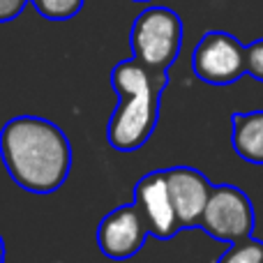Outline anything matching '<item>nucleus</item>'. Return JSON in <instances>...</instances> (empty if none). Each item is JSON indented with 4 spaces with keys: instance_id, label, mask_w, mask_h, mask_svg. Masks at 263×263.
Wrapping results in <instances>:
<instances>
[{
    "instance_id": "obj_1",
    "label": "nucleus",
    "mask_w": 263,
    "mask_h": 263,
    "mask_svg": "<svg viewBox=\"0 0 263 263\" xmlns=\"http://www.w3.org/2000/svg\"><path fill=\"white\" fill-rule=\"evenodd\" d=\"M0 157L9 178L30 194H53L72 168V145L55 123L16 116L0 129Z\"/></svg>"
},
{
    "instance_id": "obj_6",
    "label": "nucleus",
    "mask_w": 263,
    "mask_h": 263,
    "mask_svg": "<svg viewBox=\"0 0 263 263\" xmlns=\"http://www.w3.org/2000/svg\"><path fill=\"white\" fill-rule=\"evenodd\" d=\"M148 236L145 219L134 203L118 205L97 227V245L102 254L114 261H125L139 254Z\"/></svg>"
},
{
    "instance_id": "obj_5",
    "label": "nucleus",
    "mask_w": 263,
    "mask_h": 263,
    "mask_svg": "<svg viewBox=\"0 0 263 263\" xmlns=\"http://www.w3.org/2000/svg\"><path fill=\"white\" fill-rule=\"evenodd\" d=\"M192 67L203 83L231 86L245 74V46L229 32L210 30L196 44Z\"/></svg>"
},
{
    "instance_id": "obj_2",
    "label": "nucleus",
    "mask_w": 263,
    "mask_h": 263,
    "mask_svg": "<svg viewBox=\"0 0 263 263\" xmlns=\"http://www.w3.org/2000/svg\"><path fill=\"white\" fill-rule=\"evenodd\" d=\"M168 86V72L145 67L136 58L120 60L111 69V88L118 95L106 141L120 153H134L148 143L159 120V102Z\"/></svg>"
},
{
    "instance_id": "obj_10",
    "label": "nucleus",
    "mask_w": 263,
    "mask_h": 263,
    "mask_svg": "<svg viewBox=\"0 0 263 263\" xmlns=\"http://www.w3.org/2000/svg\"><path fill=\"white\" fill-rule=\"evenodd\" d=\"M217 263H263V240L247 236L238 242H231Z\"/></svg>"
},
{
    "instance_id": "obj_14",
    "label": "nucleus",
    "mask_w": 263,
    "mask_h": 263,
    "mask_svg": "<svg viewBox=\"0 0 263 263\" xmlns=\"http://www.w3.org/2000/svg\"><path fill=\"white\" fill-rule=\"evenodd\" d=\"M0 263H5V240L0 236Z\"/></svg>"
},
{
    "instance_id": "obj_11",
    "label": "nucleus",
    "mask_w": 263,
    "mask_h": 263,
    "mask_svg": "<svg viewBox=\"0 0 263 263\" xmlns=\"http://www.w3.org/2000/svg\"><path fill=\"white\" fill-rule=\"evenodd\" d=\"M28 3L37 9L40 16L49 21H67L81 12L86 0H28Z\"/></svg>"
},
{
    "instance_id": "obj_13",
    "label": "nucleus",
    "mask_w": 263,
    "mask_h": 263,
    "mask_svg": "<svg viewBox=\"0 0 263 263\" xmlns=\"http://www.w3.org/2000/svg\"><path fill=\"white\" fill-rule=\"evenodd\" d=\"M28 0H0V23H7L16 18L26 9Z\"/></svg>"
},
{
    "instance_id": "obj_4",
    "label": "nucleus",
    "mask_w": 263,
    "mask_h": 263,
    "mask_svg": "<svg viewBox=\"0 0 263 263\" xmlns=\"http://www.w3.org/2000/svg\"><path fill=\"white\" fill-rule=\"evenodd\" d=\"M254 205L236 185H213L199 229L222 242H238L254 231Z\"/></svg>"
},
{
    "instance_id": "obj_9",
    "label": "nucleus",
    "mask_w": 263,
    "mask_h": 263,
    "mask_svg": "<svg viewBox=\"0 0 263 263\" xmlns=\"http://www.w3.org/2000/svg\"><path fill=\"white\" fill-rule=\"evenodd\" d=\"M231 143L240 159L263 164V109L231 116Z\"/></svg>"
},
{
    "instance_id": "obj_12",
    "label": "nucleus",
    "mask_w": 263,
    "mask_h": 263,
    "mask_svg": "<svg viewBox=\"0 0 263 263\" xmlns=\"http://www.w3.org/2000/svg\"><path fill=\"white\" fill-rule=\"evenodd\" d=\"M245 74L263 83V40L245 46Z\"/></svg>"
},
{
    "instance_id": "obj_8",
    "label": "nucleus",
    "mask_w": 263,
    "mask_h": 263,
    "mask_svg": "<svg viewBox=\"0 0 263 263\" xmlns=\"http://www.w3.org/2000/svg\"><path fill=\"white\" fill-rule=\"evenodd\" d=\"M166 176L168 196H171L176 217L182 229H196L208 203V196L213 192V182L192 166H173L164 168Z\"/></svg>"
},
{
    "instance_id": "obj_7",
    "label": "nucleus",
    "mask_w": 263,
    "mask_h": 263,
    "mask_svg": "<svg viewBox=\"0 0 263 263\" xmlns=\"http://www.w3.org/2000/svg\"><path fill=\"white\" fill-rule=\"evenodd\" d=\"M134 205L143 215L148 233L157 240H171L182 231L176 210H173L171 196H168L164 171H150L136 182Z\"/></svg>"
},
{
    "instance_id": "obj_15",
    "label": "nucleus",
    "mask_w": 263,
    "mask_h": 263,
    "mask_svg": "<svg viewBox=\"0 0 263 263\" xmlns=\"http://www.w3.org/2000/svg\"><path fill=\"white\" fill-rule=\"evenodd\" d=\"M132 3H150V0H132Z\"/></svg>"
},
{
    "instance_id": "obj_3",
    "label": "nucleus",
    "mask_w": 263,
    "mask_h": 263,
    "mask_svg": "<svg viewBox=\"0 0 263 263\" xmlns=\"http://www.w3.org/2000/svg\"><path fill=\"white\" fill-rule=\"evenodd\" d=\"M132 58L145 67L168 72L182 49V21L168 7H148L134 18L129 32Z\"/></svg>"
}]
</instances>
